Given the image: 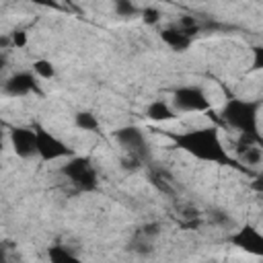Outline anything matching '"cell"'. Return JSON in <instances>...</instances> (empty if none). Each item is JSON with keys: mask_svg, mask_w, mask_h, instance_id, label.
Returning a JSON list of instances; mask_svg holds the SVG:
<instances>
[{"mask_svg": "<svg viewBox=\"0 0 263 263\" xmlns=\"http://www.w3.org/2000/svg\"><path fill=\"white\" fill-rule=\"evenodd\" d=\"M74 123H76V127H80L82 132H95V129L99 127V119H97L92 113H88V111L76 113V115H74Z\"/></svg>", "mask_w": 263, "mask_h": 263, "instance_id": "13", "label": "cell"}, {"mask_svg": "<svg viewBox=\"0 0 263 263\" xmlns=\"http://www.w3.org/2000/svg\"><path fill=\"white\" fill-rule=\"evenodd\" d=\"M173 105L179 111L185 113H193V111H208L210 109V101L205 97V92L197 86H181L175 90L173 95Z\"/></svg>", "mask_w": 263, "mask_h": 263, "instance_id": "5", "label": "cell"}, {"mask_svg": "<svg viewBox=\"0 0 263 263\" xmlns=\"http://www.w3.org/2000/svg\"><path fill=\"white\" fill-rule=\"evenodd\" d=\"M173 140L181 150H185L187 154L199 160L216 162V164H234L216 127H197V129H189L183 134H173Z\"/></svg>", "mask_w": 263, "mask_h": 263, "instance_id": "1", "label": "cell"}, {"mask_svg": "<svg viewBox=\"0 0 263 263\" xmlns=\"http://www.w3.org/2000/svg\"><path fill=\"white\" fill-rule=\"evenodd\" d=\"M47 257H49V263H84L82 259H78L74 253H70L66 247H60V245L49 247Z\"/></svg>", "mask_w": 263, "mask_h": 263, "instance_id": "12", "label": "cell"}, {"mask_svg": "<svg viewBox=\"0 0 263 263\" xmlns=\"http://www.w3.org/2000/svg\"><path fill=\"white\" fill-rule=\"evenodd\" d=\"M257 109L259 105L245 99H230L222 109V119L240 132V136L259 138L257 134ZM261 140V138H259Z\"/></svg>", "mask_w": 263, "mask_h": 263, "instance_id": "2", "label": "cell"}, {"mask_svg": "<svg viewBox=\"0 0 263 263\" xmlns=\"http://www.w3.org/2000/svg\"><path fill=\"white\" fill-rule=\"evenodd\" d=\"M10 142H12V150L21 158H29V156L37 154V132L35 129H29V127H12Z\"/></svg>", "mask_w": 263, "mask_h": 263, "instance_id": "7", "label": "cell"}, {"mask_svg": "<svg viewBox=\"0 0 263 263\" xmlns=\"http://www.w3.org/2000/svg\"><path fill=\"white\" fill-rule=\"evenodd\" d=\"M146 115H148V119H152V121H168V119L175 117L173 109H171L164 101H154V103H150L148 109H146Z\"/></svg>", "mask_w": 263, "mask_h": 263, "instance_id": "11", "label": "cell"}, {"mask_svg": "<svg viewBox=\"0 0 263 263\" xmlns=\"http://www.w3.org/2000/svg\"><path fill=\"white\" fill-rule=\"evenodd\" d=\"M4 92L10 97H25L29 92H37V80L29 72H18L4 82Z\"/></svg>", "mask_w": 263, "mask_h": 263, "instance_id": "8", "label": "cell"}, {"mask_svg": "<svg viewBox=\"0 0 263 263\" xmlns=\"http://www.w3.org/2000/svg\"><path fill=\"white\" fill-rule=\"evenodd\" d=\"M160 37H162V41H164L168 47H173V49H177V51H183V49H187V47L191 45V37H187L179 27L162 29V31H160Z\"/></svg>", "mask_w": 263, "mask_h": 263, "instance_id": "10", "label": "cell"}, {"mask_svg": "<svg viewBox=\"0 0 263 263\" xmlns=\"http://www.w3.org/2000/svg\"><path fill=\"white\" fill-rule=\"evenodd\" d=\"M230 242L249 255L263 257V234L255 226H240L234 234H230Z\"/></svg>", "mask_w": 263, "mask_h": 263, "instance_id": "6", "label": "cell"}, {"mask_svg": "<svg viewBox=\"0 0 263 263\" xmlns=\"http://www.w3.org/2000/svg\"><path fill=\"white\" fill-rule=\"evenodd\" d=\"M255 191H259V193H263V175L257 179V181H253V185H251Z\"/></svg>", "mask_w": 263, "mask_h": 263, "instance_id": "20", "label": "cell"}, {"mask_svg": "<svg viewBox=\"0 0 263 263\" xmlns=\"http://www.w3.org/2000/svg\"><path fill=\"white\" fill-rule=\"evenodd\" d=\"M62 175L78 189V191H95L99 181L92 162L86 156H72L62 166Z\"/></svg>", "mask_w": 263, "mask_h": 263, "instance_id": "3", "label": "cell"}, {"mask_svg": "<svg viewBox=\"0 0 263 263\" xmlns=\"http://www.w3.org/2000/svg\"><path fill=\"white\" fill-rule=\"evenodd\" d=\"M12 43H14V47H25L27 45V33L25 31H14L12 33Z\"/></svg>", "mask_w": 263, "mask_h": 263, "instance_id": "19", "label": "cell"}, {"mask_svg": "<svg viewBox=\"0 0 263 263\" xmlns=\"http://www.w3.org/2000/svg\"><path fill=\"white\" fill-rule=\"evenodd\" d=\"M35 132H37V154L41 160H60L74 156L72 148H68L60 138H55L47 129L35 127Z\"/></svg>", "mask_w": 263, "mask_h": 263, "instance_id": "4", "label": "cell"}, {"mask_svg": "<svg viewBox=\"0 0 263 263\" xmlns=\"http://www.w3.org/2000/svg\"><path fill=\"white\" fill-rule=\"evenodd\" d=\"M253 70H263V45L253 47Z\"/></svg>", "mask_w": 263, "mask_h": 263, "instance_id": "18", "label": "cell"}, {"mask_svg": "<svg viewBox=\"0 0 263 263\" xmlns=\"http://www.w3.org/2000/svg\"><path fill=\"white\" fill-rule=\"evenodd\" d=\"M117 140L121 146H125L132 154L136 156H142L144 154V146H146V140H144V134L138 129V127H121L115 132Z\"/></svg>", "mask_w": 263, "mask_h": 263, "instance_id": "9", "label": "cell"}, {"mask_svg": "<svg viewBox=\"0 0 263 263\" xmlns=\"http://www.w3.org/2000/svg\"><path fill=\"white\" fill-rule=\"evenodd\" d=\"M115 10H117L119 16H134V14H138V8L132 2H125V0H117L115 2Z\"/></svg>", "mask_w": 263, "mask_h": 263, "instance_id": "16", "label": "cell"}, {"mask_svg": "<svg viewBox=\"0 0 263 263\" xmlns=\"http://www.w3.org/2000/svg\"><path fill=\"white\" fill-rule=\"evenodd\" d=\"M33 72L37 76H41V78H53L55 68H53V64L49 60H35L33 62Z\"/></svg>", "mask_w": 263, "mask_h": 263, "instance_id": "14", "label": "cell"}, {"mask_svg": "<svg viewBox=\"0 0 263 263\" xmlns=\"http://www.w3.org/2000/svg\"><path fill=\"white\" fill-rule=\"evenodd\" d=\"M142 16H144V23L154 25V23H158L160 12H158L156 8H152V6H148V8H144V10H142Z\"/></svg>", "mask_w": 263, "mask_h": 263, "instance_id": "17", "label": "cell"}, {"mask_svg": "<svg viewBox=\"0 0 263 263\" xmlns=\"http://www.w3.org/2000/svg\"><path fill=\"white\" fill-rule=\"evenodd\" d=\"M179 29L187 35V37H193L197 31H199V23H197V18H193V16H181L179 18Z\"/></svg>", "mask_w": 263, "mask_h": 263, "instance_id": "15", "label": "cell"}]
</instances>
